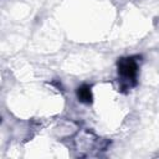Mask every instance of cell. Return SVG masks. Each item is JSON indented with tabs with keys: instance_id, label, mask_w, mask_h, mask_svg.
<instances>
[{
	"instance_id": "1",
	"label": "cell",
	"mask_w": 159,
	"mask_h": 159,
	"mask_svg": "<svg viewBox=\"0 0 159 159\" xmlns=\"http://www.w3.org/2000/svg\"><path fill=\"white\" fill-rule=\"evenodd\" d=\"M118 73L122 83L125 87L134 86L138 75V61L133 57L120 58L118 61Z\"/></svg>"
},
{
	"instance_id": "2",
	"label": "cell",
	"mask_w": 159,
	"mask_h": 159,
	"mask_svg": "<svg viewBox=\"0 0 159 159\" xmlns=\"http://www.w3.org/2000/svg\"><path fill=\"white\" fill-rule=\"evenodd\" d=\"M77 97L81 102L83 103H91L92 102V92H91V87L89 86H81L77 89Z\"/></svg>"
}]
</instances>
